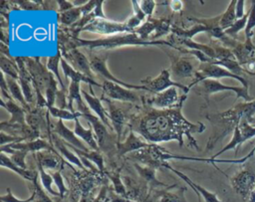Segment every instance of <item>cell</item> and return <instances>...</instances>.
<instances>
[{"label": "cell", "instance_id": "51", "mask_svg": "<svg viewBox=\"0 0 255 202\" xmlns=\"http://www.w3.org/2000/svg\"><path fill=\"white\" fill-rule=\"evenodd\" d=\"M1 43L5 45H9V34L5 31V29L1 28Z\"/></svg>", "mask_w": 255, "mask_h": 202}, {"label": "cell", "instance_id": "17", "mask_svg": "<svg viewBox=\"0 0 255 202\" xmlns=\"http://www.w3.org/2000/svg\"><path fill=\"white\" fill-rule=\"evenodd\" d=\"M101 100L105 101L108 103L109 118L111 120L113 129L117 133V143H118V142H120V140L122 138L123 129H124V126L126 123V113L122 108L115 105L109 99H107L105 97H101Z\"/></svg>", "mask_w": 255, "mask_h": 202}, {"label": "cell", "instance_id": "3", "mask_svg": "<svg viewBox=\"0 0 255 202\" xmlns=\"http://www.w3.org/2000/svg\"><path fill=\"white\" fill-rule=\"evenodd\" d=\"M128 45H167L173 47L172 44L166 40H155V41H146L137 36L134 31L132 33H127L124 35H115L106 38H100L95 40H84L79 37H68L67 42L63 46H59L61 52L69 51L71 49H77L78 47L88 48L90 50L96 49H113L122 46Z\"/></svg>", "mask_w": 255, "mask_h": 202}, {"label": "cell", "instance_id": "4", "mask_svg": "<svg viewBox=\"0 0 255 202\" xmlns=\"http://www.w3.org/2000/svg\"><path fill=\"white\" fill-rule=\"evenodd\" d=\"M222 78L235 79L242 84V87L248 89V81L246 79L231 73L230 71H228L227 69H225L221 66L214 65L211 63H203V64L199 65V67L193 77V82L188 86V89L190 90L194 85H197L200 82L207 80V79H212V80L216 79L217 80V79H222Z\"/></svg>", "mask_w": 255, "mask_h": 202}, {"label": "cell", "instance_id": "50", "mask_svg": "<svg viewBox=\"0 0 255 202\" xmlns=\"http://www.w3.org/2000/svg\"><path fill=\"white\" fill-rule=\"evenodd\" d=\"M168 4H169V7H170L173 11H175V12H178V11H180V10L182 9V2H180V1L175 0V1L169 2Z\"/></svg>", "mask_w": 255, "mask_h": 202}, {"label": "cell", "instance_id": "38", "mask_svg": "<svg viewBox=\"0 0 255 202\" xmlns=\"http://www.w3.org/2000/svg\"><path fill=\"white\" fill-rule=\"evenodd\" d=\"M255 27V0L251 2V8L249 9V16H248V20H247V24L245 27V43L244 45L249 47V48H253L254 46L251 43V36L253 35L252 30Z\"/></svg>", "mask_w": 255, "mask_h": 202}, {"label": "cell", "instance_id": "52", "mask_svg": "<svg viewBox=\"0 0 255 202\" xmlns=\"http://www.w3.org/2000/svg\"><path fill=\"white\" fill-rule=\"evenodd\" d=\"M248 202H255V188H254V190L252 191V193H251V195H250V198H249Z\"/></svg>", "mask_w": 255, "mask_h": 202}, {"label": "cell", "instance_id": "16", "mask_svg": "<svg viewBox=\"0 0 255 202\" xmlns=\"http://www.w3.org/2000/svg\"><path fill=\"white\" fill-rule=\"evenodd\" d=\"M152 143H149L142 139L139 135H136V133L132 130L129 131L127 139L124 142H118L116 144L117 148V154L119 157L124 156L125 154L128 152H134L141 148H145L150 146Z\"/></svg>", "mask_w": 255, "mask_h": 202}, {"label": "cell", "instance_id": "49", "mask_svg": "<svg viewBox=\"0 0 255 202\" xmlns=\"http://www.w3.org/2000/svg\"><path fill=\"white\" fill-rule=\"evenodd\" d=\"M244 5H245V2L244 1H237L236 3V8H235V11H236V18L237 19H240L242 18L245 14H244Z\"/></svg>", "mask_w": 255, "mask_h": 202}, {"label": "cell", "instance_id": "25", "mask_svg": "<svg viewBox=\"0 0 255 202\" xmlns=\"http://www.w3.org/2000/svg\"><path fill=\"white\" fill-rule=\"evenodd\" d=\"M81 89H80V84L76 83V82H71L69 88H68V105H69V109L72 111H75L73 108V102L76 101L77 105H78V109L80 112L87 113V112H91L90 109L88 108V105L83 101L82 100V95L80 94Z\"/></svg>", "mask_w": 255, "mask_h": 202}, {"label": "cell", "instance_id": "13", "mask_svg": "<svg viewBox=\"0 0 255 202\" xmlns=\"http://www.w3.org/2000/svg\"><path fill=\"white\" fill-rule=\"evenodd\" d=\"M171 65L169 71L174 77L177 78H189L194 77L199 66L194 63V61H198L197 59H191L187 57H175L168 53ZM200 65V64H199Z\"/></svg>", "mask_w": 255, "mask_h": 202}, {"label": "cell", "instance_id": "19", "mask_svg": "<svg viewBox=\"0 0 255 202\" xmlns=\"http://www.w3.org/2000/svg\"><path fill=\"white\" fill-rule=\"evenodd\" d=\"M33 155L36 158L37 163L41 164L45 169H56V171L62 170L63 164L65 163L63 158L55 150L38 151Z\"/></svg>", "mask_w": 255, "mask_h": 202}, {"label": "cell", "instance_id": "44", "mask_svg": "<svg viewBox=\"0 0 255 202\" xmlns=\"http://www.w3.org/2000/svg\"><path fill=\"white\" fill-rule=\"evenodd\" d=\"M155 4H156V2L152 1V0H143V1L139 2V6H140L141 10L144 12L146 17H148V18L151 16V14L155 8Z\"/></svg>", "mask_w": 255, "mask_h": 202}, {"label": "cell", "instance_id": "28", "mask_svg": "<svg viewBox=\"0 0 255 202\" xmlns=\"http://www.w3.org/2000/svg\"><path fill=\"white\" fill-rule=\"evenodd\" d=\"M5 77H6L9 93H10L11 97L13 98V100L18 101L20 103V105L26 110V112L30 111L32 108L30 107L29 103L26 101V100L24 98L20 84L17 82V80H14L13 78H10L8 76H5Z\"/></svg>", "mask_w": 255, "mask_h": 202}, {"label": "cell", "instance_id": "47", "mask_svg": "<svg viewBox=\"0 0 255 202\" xmlns=\"http://www.w3.org/2000/svg\"><path fill=\"white\" fill-rule=\"evenodd\" d=\"M131 5L133 8V12H134V16H136L139 20L143 21L146 17V15L144 14V12L141 10L140 6H139V2L137 1H131Z\"/></svg>", "mask_w": 255, "mask_h": 202}, {"label": "cell", "instance_id": "8", "mask_svg": "<svg viewBox=\"0 0 255 202\" xmlns=\"http://www.w3.org/2000/svg\"><path fill=\"white\" fill-rule=\"evenodd\" d=\"M151 95L152 96L146 100L145 104L157 109H166V108L175 107L186 99V94H183L181 97H178V94L175 88H169L161 93L151 94Z\"/></svg>", "mask_w": 255, "mask_h": 202}, {"label": "cell", "instance_id": "15", "mask_svg": "<svg viewBox=\"0 0 255 202\" xmlns=\"http://www.w3.org/2000/svg\"><path fill=\"white\" fill-rule=\"evenodd\" d=\"M50 129L51 132L57 134L59 137H61L63 140H65L67 143L81 149L84 151H90L88 146H86L82 140L76 135L74 131L69 129L63 122L62 119H58L57 121L50 122Z\"/></svg>", "mask_w": 255, "mask_h": 202}, {"label": "cell", "instance_id": "42", "mask_svg": "<svg viewBox=\"0 0 255 202\" xmlns=\"http://www.w3.org/2000/svg\"><path fill=\"white\" fill-rule=\"evenodd\" d=\"M51 175L53 177L55 185L58 187V190H59V193H60L61 197L63 198L68 193V189L66 188V186L64 184V179H63V177L61 175V170L54 171Z\"/></svg>", "mask_w": 255, "mask_h": 202}, {"label": "cell", "instance_id": "41", "mask_svg": "<svg viewBox=\"0 0 255 202\" xmlns=\"http://www.w3.org/2000/svg\"><path fill=\"white\" fill-rule=\"evenodd\" d=\"M248 16H249V11L240 19H237L235 21V23L228 29H226L224 31V33L229 36L230 38H235L237 36V34L239 33V31H241L242 29L245 30V27H246V24H247V20H248Z\"/></svg>", "mask_w": 255, "mask_h": 202}, {"label": "cell", "instance_id": "12", "mask_svg": "<svg viewBox=\"0 0 255 202\" xmlns=\"http://www.w3.org/2000/svg\"><path fill=\"white\" fill-rule=\"evenodd\" d=\"M230 183L238 195L249 200L255 188V173L249 169H242L230 179Z\"/></svg>", "mask_w": 255, "mask_h": 202}, {"label": "cell", "instance_id": "35", "mask_svg": "<svg viewBox=\"0 0 255 202\" xmlns=\"http://www.w3.org/2000/svg\"><path fill=\"white\" fill-rule=\"evenodd\" d=\"M61 59H62V53L58 49V52H57L56 55L50 56L48 58L47 64H46V69L49 70L57 78V80H58V82L61 86V89H66L65 84L63 83V81L61 79V76H60V73H59V64H61Z\"/></svg>", "mask_w": 255, "mask_h": 202}, {"label": "cell", "instance_id": "30", "mask_svg": "<svg viewBox=\"0 0 255 202\" xmlns=\"http://www.w3.org/2000/svg\"><path fill=\"white\" fill-rule=\"evenodd\" d=\"M64 142H65V144H66L69 148H72V149L75 151V153H77L80 157H84V158L88 159L89 161L94 162V163L98 166L100 172H102V173H105V172H106L105 166H104V156L102 155L101 151H97V150L84 151V150H81V149H79V148H77V147H75V146H73V145L67 143L66 141H64Z\"/></svg>", "mask_w": 255, "mask_h": 202}, {"label": "cell", "instance_id": "46", "mask_svg": "<svg viewBox=\"0 0 255 202\" xmlns=\"http://www.w3.org/2000/svg\"><path fill=\"white\" fill-rule=\"evenodd\" d=\"M18 4L21 8L25 10H38L41 8V2H31V1H16L14 2Z\"/></svg>", "mask_w": 255, "mask_h": 202}, {"label": "cell", "instance_id": "27", "mask_svg": "<svg viewBox=\"0 0 255 202\" xmlns=\"http://www.w3.org/2000/svg\"><path fill=\"white\" fill-rule=\"evenodd\" d=\"M0 161H1V166L2 167H6L14 172H16L18 175H20L22 178L33 182L34 180H36L39 176V174L35 171V170H30V169H24L18 165H16L15 163L12 162V160L10 159V157L8 155H6L4 152H1L0 155Z\"/></svg>", "mask_w": 255, "mask_h": 202}, {"label": "cell", "instance_id": "40", "mask_svg": "<svg viewBox=\"0 0 255 202\" xmlns=\"http://www.w3.org/2000/svg\"><path fill=\"white\" fill-rule=\"evenodd\" d=\"M185 190V187H180L175 192H162L158 202H187L184 196Z\"/></svg>", "mask_w": 255, "mask_h": 202}, {"label": "cell", "instance_id": "24", "mask_svg": "<svg viewBox=\"0 0 255 202\" xmlns=\"http://www.w3.org/2000/svg\"><path fill=\"white\" fill-rule=\"evenodd\" d=\"M61 67L63 69V72L65 74V79H68L70 78L72 82H76V83H86V84H89L90 86H97L99 88H102V85L100 83H98L97 81L87 77L86 75L76 71L62 56V59H61Z\"/></svg>", "mask_w": 255, "mask_h": 202}, {"label": "cell", "instance_id": "29", "mask_svg": "<svg viewBox=\"0 0 255 202\" xmlns=\"http://www.w3.org/2000/svg\"><path fill=\"white\" fill-rule=\"evenodd\" d=\"M74 132L76 133V135L79 138H82L86 143H88V145L90 146V148L92 150H97V151H101L99 144L97 142V140L95 139V136L93 134V128H85L79 121L78 118L75 119V128H74Z\"/></svg>", "mask_w": 255, "mask_h": 202}, {"label": "cell", "instance_id": "21", "mask_svg": "<svg viewBox=\"0 0 255 202\" xmlns=\"http://www.w3.org/2000/svg\"><path fill=\"white\" fill-rule=\"evenodd\" d=\"M82 96L85 99V101L87 102V105H89L90 109L93 110L97 114V116L107 125V127L112 129L113 126H112L111 120L109 118V113L104 108V106H103V104L101 102V99H98V98L88 94L84 90H82Z\"/></svg>", "mask_w": 255, "mask_h": 202}, {"label": "cell", "instance_id": "1", "mask_svg": "<svg viewBox=\"0 0 255 202\" xmlns=\"http://www.w3.org/2000/svg\"><path fill=\"white\" fill-rule=\"evenodd\" d=\"M183 101L175 107L166 109H157L144 104L142 107H137V111L129 117L128 124L130 130L149 143L176 140L179 146H182L185 135L190 143L198 148L191 134L204 131L205 125L201 122L191 123L182 115Z\"/></svg>", "mask_w": 255, "mask_h": 202}, {"label": "cell", "instance_id": "48", "mask_svg": "<svg viewBox=\"0 0 255 202\" xmlns=\"http://www.w3.org/2000/svg\"><path fill=\"white\" fill-rule=\"evenodd\" d=\"M56 3L58 4L59 13H63L65 11H68V10L75 7L74 3L70 2V1H56Z\"/></svg>", "mask_w": 255, "mask_h": 202}, {"label": "cell", "instance_id": "11", "mask_svg": "<svg viewBox=\"0 0 255 202\" xmlns=\"http://www.w3.org/2000/svg\"><path fill=\"white\" fill-rule=\"evenodd\" d=\"M82 31H89L105 36H112L117 33H128L126 22H115L108 19L97 18L86 25Z\"/></svg>", "mask_w": 255, "mask_h": 202}, {"label": "cell", "instance_id": "32", "mask_svg": "<svg viewBox=\"0 0 255 202\" xmlns=\"http://www.w3.org/2000/svg\"><path fill=\"white\" fill-rule=\"evenodd\" d=\"M0 67H1V73H3L5 76H8L10 78H13L14 80H19L20 77V71L17 63L14 59L8 58L4 55H1L0 57Z\"/></svg>", "mask_w": 255, "mask_h": 202}, {"label": "cell", "instance_id": "20", "mask_svg": "<svg viewBox=\"0 0 255 202\" xmlns=\"http://www.w3.org/2000/svg\"><path fill=\"white\" fill-rule=\"evenodd\" d=\"M165 167H166L167 169L171 170L173 173H175V174H176L178 177H180L185 183H187V184L194 190V192L197 194V196H198V197L201 196V197L204 199L205 202H223V201H221V200L217 197V195H216L215 193H212V192L208 191L207 189H205L204 187L200 186L199 184L193 182L189 177H187V176H186L185 174H183L182 172H180V171H178V170L172 168L168 163L165 165Z\"/></svg>", "mask_w": 255, "mask_h": 202}, {"label": "cell", "instance_id": "37", "mask_svg": "<svg viewBox=\"0 0 255 202\" xmlns=\"http://www.w3.org/2000/svg\"><path fill=\"white\" fill-rule=\"evenodd\" d=\"M105 174L110 178V180L113 183V189L115 190V192L127 199L128 198V192H127V188L124 184V182L122 181L121 177H120V173L119 171H112V172H105Z\"/></svg>", "mask_w": 255, "mask_h": 202}, {"label": "cell", "instance_id": "6", "mask_svg": "<svg viewBox=\"0 0 255 202\" xmlns=\"http://www.w3.org/2000/svg\"><path fill=\"white\" fill-rule=\"evenodd\" d=\"M107 60H108V56L104 55V56H99L96 54H91L90 55V66L91 69L93 71V73L95 75H98L99 77L105 79V81H109V82H113L116 83L118 85H121L128 90H141V91H145L144 86L142 85H131V84H128L125 83L121 80H119L118 78H116L108 69L107 66Z\"/></svg>", "mask_w": 255, "mask_h": 202}, {"label": "cell", "instance_id": "14", "mask_svg": "<svg viewBox=\"0 0 255 202\" xmlns=\"http://www.w3.org/2000/svg\"><path fill=\"white\" fill-rule=\"evenodd\" d=\"M61 53H62L63 58L67 62L69 61L70 64H72V67L76 71H78L96 81V75L93 73V71L91 69L90 61L82 52H80L78 49H71L69 51H64Z\"/></svg>", "mask_w": 255, "mask_h": 202}, {"label": "cell", "instance_id": "23", "mask_svg": "<svg viewBox=\"0 0 255 202\" xmlns=\"http://www.w3.org/2000/svg\"><path fill=\"white\" fill-rule=\"evenodd\" d=\"M1 106L6 108L11 114V118L8 120L9 123L26 124V110L17 104L12 98L6 100L1 99Z\"/></svg>", "mask_w": 255, "mask_h": 202}, {"label": "cell", "instance_id": "45", "mask_svg": "<svg viewBox=\"0 0 255 202\" xmlns=\"http://www.w3.org/2000/svg\"><path fill=\"white\" fill-rule=\"evenodd\" d=\"M0 137H1V146L2 145H7V144H10V143H14V142H21V141H24L23 138H20V137H15V136H12L10 134H7L6 132L4 131H1L0 132Z\"/></svg>", "mask_w": 255, "mask_h": 202}, {"label": "cell", "instance_id": "18", "mask_svg": "<svg viewBox=\"0 0 255 202\" xmlns=\"http://www.w3.org/2000/svg\"><path fill=\"white\" fill-rule=\"evenodd\" d=\"M83 116L86 117L90 122V124L92 125V128L96 134V139L101 151L106 150L107 146L110 144L109 143L110 134L107 130V125L98 116L92 114L91 112L84 113Z\"/></svg>", "mask_w": 255, "mask_h": 202}, {"label": "cell", "instance_id": "26", "mask_svg": "<svg viewBox=\"0 0 255 202\" xmlns=\"http://www.w3.org/2000/svg\"><path fill=\"white\" fill-rule=\"evenodd\" d=\"M51 139H52V142L54 143L55 147L58 149V151L61 153L62 156H64L69 162L76 164L78 167H80L83 170H86V167L83 164V162L81 161L80 156H78L75 153H73L72 151H70L68 146L65 144L64 140L61 137H59L55 133L51 132Z\"/></svg>", "mask_w": 255, "mask_h": 202}, {"label": "cell", "instance_id": "33", "mask_svg": "<svg viewBox=\"0 0 255 202\" xmlns=\"http://www.w3.org/2000/svg\"><path fill=\"white\" fill-rule=\"evenodd\" d=\"M83 17L82 6H75L74 8L65 11L63 13H59L58 22L62 25H74Z\"/></svg>", "mask_w": 255, "mask_h": 202}, {"label": "cell", "instance_id": "7", "mask_svg": "<svg viewBox=\"0 0 255 202\" xmlns=\"http://www.w3.org/2000/svg\"><path fill=\"white\" fill-rule=\"evenodd\" d=\"M170 71L164 69L155 78H146L144 80H141V85L144 86L146 92L151 94H158L169 88H179L183 91L184 94H187L189 91L188 87L183 86L177 82H173L170 79Z\"/></svg>", "mask_w": 255, "mask_h": 202}, {"label": "cell", "instance_id": "31", "mask_svg": "<svg viewBox=\"0 0 255 202\" xmlns=\"http://www.w3.org/2000/svg\"><path fill=\"white\" fill-rule=\"evenodd\" d=\"M135 169L137 170L139 176L144 180L145 184H149L151 187H158V186H166L165 183H162L156 179L155 176V168L145 166V165H139L137 163L134 164Z\"/></svg>", "mask_w": 255, "mask_h": 202}, {"label": "cell", "instance_id": "5", "mask_svg": "<svg viewBox=\"0 0 255 202\" xmlns=\"http://www.w3.org/2000/svg\"><path fill=\"white\" fill-rule=\"evenodd\" d=\"M193 91L204 97L208 101V97L212 94L218 93V92H226V91H231L236 94V100L239 98H242L245 101H251V97L249 96L248 89L244 87H233V86H226L220 83L217 80H212V79H207L198 84L197 89H193Z\"/></svg>", "mask_w": 255, "mask_h": 202}, {"label": "cell", "instance_id": "39", "mask_svg": "<svg viewBox=\"0 0 255 202\" xmlns=\"http://www.w3.org/2000/svg\"><path fill=\"white\" fill-rule=\"evenodd\" d=\"M50 114L53 117L59 118V119H76L79 116H83V113L80 111H72L70 109H64V108H59L57 106H52L48 108Z\"/></svg>", "mask_w": 255, "mask_h": 202}, {"label": "cell", "instance_id": "36", "mask_svg": "<svg viewBox=\"0 0 255 202\" xmlns=\"http://www.w3.org/2000/svg\"><path fill=\"white\" fill-rule=\"evenodd\" d=\"M37 167H38V170H39V176H40V179H41V183H42V186L44 187V189L46 190L47 193H50L51 195H54V196H60V193L59 192H56L54 191V189L52 188V184L54 183V180H53V177L50 173H48L45 168L37 163Z\"/></svg>", "mask_w": 255, "mask_h": 202}, {"label": "cell", "instance_id": "9", "mask_svg": "<svg viewBox=\"0 0 255 202\" xmlns=\"http://www.w3.org/2000/svg\"><path fill=\"white\" fill-rule=\"evenodd\" d=\"M255 136V126L250 124V121L247 119H242L238 125L235 127L234 131H233V135L231 140L217 153H215L210 159L213 160L215 159L217 156H219L220 154L224 153L227 150L233 149L235 147L240 146L243 142H245L248 139H251L252 137Z\"/></svg>", "mask_w": 255, "mask_h": 202}, {"label": "cell", "instance_id": "34", "mask_svg": "<svg viewBox=\"0 0 255 202\" xmlns=\"http://www.w3.org/2000/svg\"><path fill=\"white\" fill-rule=\"evenodd\" d=\"M236 3H237V1H231L229 3V5H228L227 9L222 14H220L219 27L223 31H225L226 29L230 28L235 23V21L237 20V18H236V11H235Z\"/></svg>", "mask_w": 255, "mask_h": 202}, {"label": "cell", "instance_id": "2", "mask_svg": "<svg viewBox=\"0 0 255 202\" xmlns=\"http://www.w3.org/2000/svg\"><path fill=\"white\" fill-rule=\"evenodd\" d=\"M255 114V100L238 103L220 113L206 115L208 120L214 125V132L210 136L206 149H212L218 140L225 137L231 130L234 131L235 127L242 119L252 120Z\"/></svg>", "mask_w": 255, "mask_h": 202}, {"label": "cell", "instance_id": "22", "mask_svg": "<svg viewBox=\"0 0 255 202\" xmlns=\"http://www.w3.org/2000/svg\"><path fill=\"white\" fill-rule=\"evenodd\" d=\"M8 147L14 150H25L27 152H38L40 150H55L52 146L51 143L46 141L45 139L38 138L36 140H31V141H21V142H14L7 144Z\"/></svg>", "mask_w": 255, "mask_h": 202}, {"label": "cell", "instance_id": "10", "mask_svg": "<svg viewBox=\"0 0 255 202\" xmlns=\"http://www.w3.org/2000/svg\"><path fill=\"white\" fill-rule=\"evenodd\" d=\"M103 95L107 99L125 101V102H131V103H140V100L137 95L132 92L131 90L126 89L125 87L118 85L113 82L105 81L102 84Z\"/></svg>", "mask_w": 255, "mask_h": 202}, {"label": "cell", "instance_id": "43", "mask_svg": "<svg viewBox=\"0 0 255 202\" xmlns=\"http://www.w3.org/2000/svg\"><path fill=\"white\" fill-rule=\"evenodd\" d=\"M6 191H7L6 194H5V195H2V196L0 197V201H1V202H31V201H33V200L35 199V192H34V191H33L32 195H31L29 198L24 199V200L15 197V196L13 195V193H12V191H11L10 188H7Z\"/></svg>", "mask_w": 255, "mask_h": 202}]
</instances>
